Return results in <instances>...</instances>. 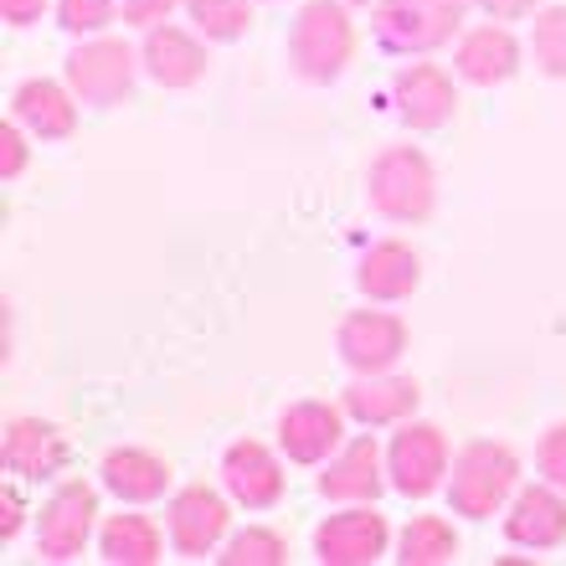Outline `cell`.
Here are the masks:
<instances>
[{
	"label": "cell",
	"mask_w": 566,
	"mask_h": 566,
	"mask_svg": "<svg viewBox=\"0 0 566 566\" xmlns=\"http://www.w3.org/2000/svg\"><path fill=\"white\" fill-rule=\"evenodd\" d=\"M521 490V453L510 443H494V438H474L453 453V469H448V505L453 515H469V521H490L494 510H505Z\"/></svg>",
	"instance_id": "obj_1"
},
{
	"label": "cell",
	"mask_w": 566,
	"mask_h": 566,
	"mask_svg": "<svg viewBox=\"0 0 566 566\" xmlns=\"http://www.w3.org/2000/svg\"><path fill=\"white\" fill-rule=\"evenodd\" d=\"M350 57H356V27H350L345 0H310L294 15V31H289L294 73L304 83H314V88H325L350 67Z\"/></svg>",
	"instance_id": "obj_2"
},
{
	"label": "cell",
	"mask_w": 566,
	"mask_h": 566,
	"mask_svg": "<svg viewBox=\"0 0 566 566\" xmlns=\"http://www.w3.org/2000/svg\"><path fill=\"white\" fill-rule=\"evenodd\" d=\"M366 196L387 222H428L438 207V170L418 145H387L366 170Z\"/></svg>",
	"instance_id": "obj_3"
},
{
	"label": "cell",
	"mask_w": 566,
	"mask_h": 566,
	"mask_svg": "<svg viewBox=\"0 0 566 566\" xmlns=\"http://www.w3.org/2000/svg\"><path fill=\"white\" fill-rule=\"evenodd\" d=\"M474 0H376L371 6V31L387 52L402 57H422L453 42V31L463 27V11Z\"/></svg>",
	"instance_id": "obj_4"
},
{
	"label": "cell",
	"mask_w": 566,
	"mask_h": 566,
	"mask_svg": "<svg viewBox=\"0 0 566 566\" xmlns=\"http://www.w3.org/2000/svg\"><path fill=\"white\" fill-rule=\"evenodd\" d=\"M448 469H453V453H448V432L438 422H397L387 443L391 490L407 494V500H428L432 490L448 484Z\"/></svg>",
	"instance_id": "obj_5"
},
{
	"label": "cell",
	"mask_w": 566,
	"mask_h": 566,
	"mask_svg": "<svg viewBox=\"0 0 566 566\" xmlns=\"http://www.w3.org/2000/svg\"><path fill=\"white\" fill-rule=\"evenodd\" d=\"M93 525H98V490L88 479H62L36 515V556L42 562H73L88 546Z\"/></svg>",
	"instance_id": "obj_6"
},
{
	"label": "cell",
	"mask_w": 566,
	"mask_h": 566,
	"mask_svg": "<svg viewBox=\"0 0 566 566\" xmlns=\"http://www.w3.org/2000/svg\"><path fill=\"white\" fill-rule=\"evenodd\" d=\"M145 57H135V46L129 42H119V36H93V42H83V46H73L67 52V88L83 98V104H98V108H108V104H119V98H129V88H135V67Z\"/></svg>",
	"instance_id": "obj_7"
},
{
	"label": "cell",
	"mask_w": 566,
	"mask_h": 566,
	"mask_svg": "<svg viewBox=\"0 0 566 566\" xmlns=\"http://www.w3.org/2000/svg\"><path fill=\"white\" fill-rule=\"evenodd\" d=\"M407 319L402 314H387V310H350L335 329V345H340V360L350 366L356 376H376V371H391L397 360L407 356Z\"/></svg>",
	"instance_id": "obj_8"
},
{
	"label": "cell",
	"mask_w": 566,
	"mask_h": 566,
	"mask_svg": "<svg viewBox=\"0 0 566 566\" xmlns=\"http://www.w3.org/2000/svg\"><path fill=\"white\" fill-rule=\"evenodd\" d=\"M227 525H232V505L211 484H186V490L170 494V510H165V531H170V546L180 556H211L227 541Z\"/></svg>",
	"instance_id": "obj_9"
},
{
	"label": "cell",
	"mask_w": 566,
	"mask_h": 566,
	"mask_svg": "<svg viewBox=\"0 0 566 566\" xmlns=\"http://www.w3.org/2000/svg\"><path fill=\"white\" fill-rule=\"evenodd\" d=\"M391 546V525L376 505H350L314 531V556L325 566H371Z\"/></svg>",
	"instance_id": "obj_10"
},
{
	"label": "cell",
	"mask_w": 566,
	"mask_h": 566,
	"mask_svg": "<svg viewBox=\"0 0 566 566\" xmlns=\"http://www.w3.org/2000/svg\"><path fill=\"white\" fill-rule=\"evenodd\" d=\"M391 104H397L407 129L428 135V129H443L459 114V88H453V77L438 62H412V67L391 77Z\"/></svg>",
	"instance_id": "obj_11"
},
{
	"label": "cell",
	"mask_w": 566,
	"mask_h": 566,
	"mask_svg": "<svg viewBox=\"0 0 566 566\" xmlns=\"http://www.w3.org/2000/svg\"><path fill=\"white\" fill-rule=\"evenodd\" d=\"M505 536H510V546H525V552H556V546H566V490H556L552 479L515 490L510 515H505Z\"/></svg>",
	"instance_id": "obj_12"
},
{
	"label": "cell",
	"mask_w": 566,
	"mask_h": 566,
	"mask_svg": "<svg viewBox=\"0 0 566 566\" xmlns=\"http://www.w3.org/2000/svg\"><path fill=\"white\" fill-rule=\"evenodd\" d=\"M391 484L387 474V453L376 438H356V443H340L329 469L319 474V494L335 500V505H376V494Z\"/></svg>",
	"instance_id": "obj_13"
},
{
	"label": "cell",
	"mask_w": 566,
	"mask_h": 566,
	"mask_svg": "<svg viewBox=\"0 0 566 566\" xmlns=\"http://www.w3.org/2000/svg\"><path fill=\"white\" fill-rule=\"evenodd\" d=\"M222 484L242 510H273L283 500V484H289V479H283V463L269 443L238 438V443L222 453Z\"/></svg>",
	"instance_id": "obj_14"
},
{
	"label": "cell",
	"mask_w": 566,
	"mask_h": 566,
	"mask_svg": "<svg viewBox=\"0 0 566 566\" xmlns=\"http://www.w3.org/2000/svg\"><path fill=\"white\" fill-rule=\"evenodd\" d=\"M345 418H350L345 407L319 402V397L283 407V418H279V448L294 463H325L329 453L345 443Z\"/></svg>",
	"instance_id": "obj_15"
},
{
	"label": "cell",
	"mask_w": 566,
	"mask_h": 566,
	"mask_svg": "<svg viewBox=\"0 0 566 566\" xmlns=\"http://www.w3.org/2000/svg\"><path fill=\"white\" fill-rule=\"evenodd\" d=\"M422 402V387L412 376H391V371H376V376H356L350 387L340 391V407L360 428H397L418 412Z\"/></svg>",
	"instance_id": "obj_16"
},
{
	"label": "cell",
	"mask_w": 566,
	"mask_h": 566,
	"mask_svg": "<svg viewBox=\"0 0 566 566\" xmlns=\"http://www.w3.org/2000/svg\"><path fill=\"white\" fill-rule=\"evenodd\" d=\"M453 67H459L463 83L474 88H494V83H510L521 73V42L505 21H490V27H474L459 36V52H453Z\"/></svg>",
	"instance_id": "obj_17"
},
{
	"label": "cell",
	"mask_w": 566,
	"mask_h": 566,
	"mask_svg": "<svg viewBox=\"0 0 566 566\" xmlns=\"http://www.w3.org/2000/svg\"><path fill=\"white\" fill-rule=\"evenodd\" d=\"M0 459H6V469H11L15 479L42 484V479H57L62 469H67V438L42 418H15L11 428H6Z\"/></svg>",
	"instance_id": "obj_18"
},
{
	"label": "cell",
	"mask_w": 566,
	"mask_h": 566,
	"mask_svg": "<svg viewBox=\"0 0 566 566\" xmlns=\"http://www.w3.org/2000/svg\"><path fill=\"white\" fill-rule=\"evenodd\" d=\"M139 57H145V73L160 83V88H196L201 77H207V46L196 42L191 31L170 27V21H160V27L145 31V46H139Z\"/></svg>",
	"instance_id": "obj_19"
},
{
	"label": "cell",
	"mask_w": 566,
	"mask_h": 566,
	"mask_svg": "<svg viewBox=\"0 0 566 566\" xmlns=\"http://www.w3.org/2000/svg\"><path fill=\"white\" fill-rule=\"evenodd\" d=\"M98 479L104 490L124 505H155L165 490H170V463L149 448H108L104 463H98Z\"/></svg>",
	"instance_id": "obj_20"
},
{
	"label": "cell",
	"mask_w": 566,
	"mask_h": 566,
	"mask_svg": "<svg viewBox=\"0 0 566 566\" xmlns=\"http://www.w3.org/2000/svg\"><path fill=\"white\" fill-rule=\"evenodd\" d=\"M11 119H21L36 139H67L77 129V93L52 77H27L11 93Z\"/></svg>",
	"instance_id": "obj_21"
},
{
	"label": "cell",
	"mask_w": 566,
	"mask_h": 566,
	"mask_svg": "<svg viewBox=\"0 0 566 566\" xmlns=\"http://www.w3.org/2000/svg\"><path fill=\"white\" fill-rule=\"evenodd\" d=\"M418 283H422V258L397 238L376 242L356 269V289L366 298H376V304H402V298L418 294Z\"/></svg>",
	"instance_id": "obj_22"
},
{
	"label": "cell",
	"mask_w": 566,
	"mask_h": 566,
	"mask_svg": "<svg viewBox=\"0 0 566 566\" xmlns=\"http://www.w3.org/2000/svg\"><path fill=\"white\" fill-rule=\"evenodd\" d=\"M98 556L108 566H155L165 556V536L149 515H108L98 531Z\"/></svg>",
	"instance_id": "obj_23"
},
{
	"label": "cell",
	"mask_w": 566,
	"mask_h": 566,
	"mask_svg": "<svg viewBox=\"0 0 566 566\" xmlns=\"http://www.w3.org/2000/svg\"><path fill=\"white\" fill-rule=\"evenodd\" d=\"M397 562L402 566H448L459 562V536L443 515H412L397 536Z\"/></svg>",
	"instance_id": "obj_24"
},
{
	"label": "cell",
	"mask_w": 566,
	"mask_h": 566,
	"mask_svg": "<svg viewBox=\"0 0 566 566\" xmlns=\"http://www.w3.org/2000/svg\"><path fill=\"white\" fill-rule=\"evenodd\" d=\"M186 15L196 21V31L207 42H242L253 27V6L248 0H180Z\"/></svg>",
	"instance_id": "obj_25"
},
{
	"label": "cell",
	"mask_w": 566,
	"mask_h": 566,
	"mask_svg": "<svg viewBox=\"0 0 566 566\" xmlns=\"http://www.w3.org/2000/svg\"><path fill=\"white\" fill-rule=\"evenodd\" d=\"M222 566H283L289 562V541L269 525H248L238 536H227V552L217 556Z\"/></svg>",
	"instance_id": "obj_26"
},
{
	"label": "cell",
	"mask_w": 566,
	"mask_h": 566,
	"mask_svg": "<svg viewBox=\"0 0 566 566\" xmlns=\"http://www.w3.org/2000/svg\"><path fill=\"white\" fill-rule=\"evenodd\" d=\"M531 52H536L541 73L562 77V83H566V6H546V11H536V27H531Z\"/></svg>",
	"instance_id": "obj_27"
},
{
	"label": "cell",
	"mask_w": 566,
	"mask_h": 566,
	"mask_svg": "<svg viewBox=\"0 0 566 566\" xmlns=\"http://www.w3.org/2000/svg\"><path fill=\"white\" fill-rule=\"evenodd\" d=\"M114 15H119V0H57V27L73 36H98L114 27Z\"/></svg>",
	"instance_id": "obj_28"
},
{
	"label": "cell",
	"mask_w": 566,
	"mask_h": 566,
	"mask_svg": "<svg viewBox=\"0 0 566 566\" xmlns=\"http://www.w3.org/2000/svg\"><path fill=\"white\" fill-rule=\"evenodd\" d=\"M536 469H541V479H552L556 490H566V422L546 428V438L536 448Z\"/></svg>",
	"instance_id": "obj_29"
},
{
	"label": "cell",
	"mask_w": 566,
	"mask_h": 566,
	"mask_svg": "<svg viewBox=\"0 0 566 566\" xmlns=\"http://www.w3.org/2000/svg\"><path fill=\"white\" fill-rule=\"evenodd\" d=\"M27 170V124L11 119L0 129V180H15Z\"/></svg>",
	"instance_id": "obj_30"
},
{
	"label": "cell",
	"mask_w": 566,
	"mask_h": 566,
	"mask_svg": "<svg viewBox=\"0 0 566 566\" xmlns=\"http://www.w3.org/2000/svg\"><path fill=\"white\" fill-rule=\"evenodd\" d=\"M180 0H119V11H124V27H160L165 15L176 11Z\"/></svg>",
	"instance_id": "obj_31"
},
{
	"label": "cell",
	"mask_w": 566,
	"mask_h": 566,
	"mask_svg": "<svg viewBox=\"0 0 566 566\" xmlns=\"http://www.w3.org/2000/svg\"><path fill=\"white\" fill-rule=\"evenodd\" d=\"M21 521H27V505H21V490H15V484H6V490H0V541H15V531H21Z\"/></svg>",
	"instance_id": "obj_32"
},
{
	"label": "cell",
	"mask_w": 566,
	"mask_h": 566,
	"mask_svg": "<svg viewBox=\"0 0 566 566\" xmlns=\"http://www.w3.org/2000/svg\"><path fill=\"white\" fill-rule=\"evenodd\" d=\"M474 6L490 15V21H521V15L536 11L541 0H474Z\"/></svg>",
	"instance_id": "obj_33"
},
{
	"label": "cell",
	"mask_w": 566,
	"mask_h": 566,
	"mask_svg": "<svg viewBox=\"0 0 566 566\" xmlns=\"http://www.w3.org/2000/svg\"><path fill=\"white\" fill-rule=\"evenodd\" d=\"M46 0H0V15L11 21V27H31V21H42Z\"/></svg>",
	"instance_id": "obj_34"
},
{
	"label": "cell",
	"mask_w": 566,
	"mask_h": 566,
	"mask_svg": "<svg viewBox=\"0 0 566 566\" xmlns=\"http://www.w3.org/2000/svg\"><path fill=\"white\" fill-rule=\"evenodd\" d=\"M345 6H371V0H345Z\"/></svg>",
	"instance_id": "obj_35"
}]
</instances>
